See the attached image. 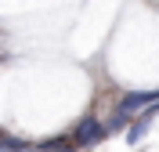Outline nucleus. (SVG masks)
Wrapping results in <instances>:
<instances>
[{"mask_svg":"<svg viewBox=\"0 0 159 152\" xmlns=\"http://www.w3.org/2000/svg\"><path fill=\"white\" fill-rule=\"evenodd\" d=\"M22 152H40V149H36V145H25V149H22Z\"/></svg>","mask_w":159,"mask_h":152,"instance_id":"nucleus-5","label":"nucleus"},{"mask_svg":"<svg viewBox=\"0 0 159 152\" xmlns=\"http://www.w3.org/2000/svg\"><path fill=\"white\" fill-rule=\"evenodd\" d=\"M25 141L22 138H11V134H0V152H22Z\"/></svg>","mask_w":159,"mask_h":152,"instance_id":"nucleus-4","label":"nucleus"},{"mask_svg":"<svg viewBox=\"0 0 159 152\" xmlns=\"http://www.w3.org/2000/svg\"><path fill=\"white\" fill-rule=\"evenodd\" d=\"M145 134H148V120L138 116V120L127 127V145H141V141H145Z\"/></svg>","mask_w":159,"mask_h":152,"instance_id":"nucleus-3","label":"nucleus"},{"mask_svg":"<svg viewBox=\"0 0 159 152\" xmlns=\"http://www.w3.org/2000/svg\"><path fill=\"white\" fill-rule=\"evenodd\" d=\"M156 98H159V91H127L123 98H119V112H127V116H138V112H145Z\"/></svg>","mask_w":159,"mask_h":152,"instance_id":"nucleus-2","label":"nucleus"},{"mask_svg":"<svg viewBox=\"0 0 159 152\" xmlns=\"http://www.w3.org/2000/svg\"><path fill=\"white\" fill-rule=\"evenodd\" d=\"M69 138H72V145H76V149H90V145L105 141V138H109V131H105V123H101V120L87 116V120L76 123V131H72Z\"/></svg>","mask_w":159,"mask_h":152,"instance_id":"nucleus-1","label":"nucleus"}]
</instances>
